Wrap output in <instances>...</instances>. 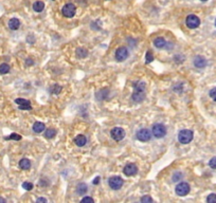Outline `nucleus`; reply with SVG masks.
Returning <instances> with one entry per match:
<instances>
[{"instance_id": "423d86ee", "label": "nucleus", "mask_w": 216, "mask_h": 203, "mask_svg": "<svg viewBox=\"0 0 216 203\" xmlns=\"http://www.w3.org/2000/svg\"><path fill=\"white\" fill-rule=\"evenodd\" d=\"M185 23L189 29H196L200 25V19L196 15H189L186 17Z\"/></svg>"}, {"instance_id": "9d476101", "label": "nucleus", "mask_w": 216, "mask_h": 203, "mask_svg": "<svg viewBox=\"0 0 216 203\" xmlns=\"http://www.w3.org/2000/svg\"><path fill=\"white\" fill-rule=\"evenodd\" d=\"M123 173H124L125 176H127V177L135 176V175H137V173H138V167H137V165H135V164L129 163V164H127L124 167Z\"/></svg>"}, {"instance_id": "20e7f679", "label": "nucleus", "mask_w": 216, "mask_h": 203, "mask_svg": "<svg viewBox=\"0 0 216 203\" xmlns=\"http://www.w3.org/2000/svg\"><path fill=\"white\" fill-rule=\"evenodd\" d=\"M190 190H191V187H190L189 183H186V182H181L175 188L176 194L178 196H180V197L186 196L190 192Z\"/></svg>"}, {"instance_id": "72a5a7b5", "label": "nucleus", "mask_w": 216, "mask_h": 203, "mask_svg": "<svg viewBox=\"0 0 216 203\" xmlns=\"http://www.w3.org/2000/svg\"><path fill=\"white\" fill-rule=\"evenodd\" d=\"M140 201L143 203H151V202H153V199H151L149 196H144V197L141 198Z\"/></svg>"}, {"instance_id": "2f4dec72", "label": "nucleus", "mask_w": 216, "mask_h": 203, "mask_svg": "<svg viewBox=\"0 0 216 203\" xmlns=\"http://www.w3.org/2000/svg\"><path fill=\"white\" fill-rule=\"evenodd\" d=\"M174 91H176V92L178 93H181L182 92V89H183V85L182 84H177L176 86H174Z\"/></svg>"}, {"instance_id": "a878e982", "label": "nucleus", "mask_w": 216, "mask_h": 203, "mask_svg": "<svg viewBox=\"0 0 216 203\" xmlns=\"http://www.w3.org/2000/svg\"><path fill=\"white\" fill-rule=\"evenodd\" d=\"M15 103L18 106L19 105H31L30 100H24V98H16V100H15Z\"/></svg>"}, {"instance_id": "1a4fd4ad", "label": "nucleus", "mask_w": 216, "mask_h": 203, "mask_svg": "<svg viewBox=\"0 0 216 203\" xmlns=\"http://www.w3.org/2000/svg\"><path fill=\"white\" fill-rule=\"evenodd\" d=\"M129 53H128V50L125 48V47H120L119 49L116 51V59L118 62H124L128 57Z\"/></svg>"}, {"instance_id": "a211bd4d", "label": "nucleus", "mask_w": 216, "mask_h": 203, "mask_svg": "<svg viewBox=\"0 0 216 203\" xmlns=\"http://www.w3.org/2000/svg\"><path fill=\"white\" fill-rule=\"evenodd\" d=\"M132 87H134L135 91H145L146 85L144 81H135L132 84Z\"/></svg>"}, {"instance_id": "79ce46f5", "label": "nucleus", "mask_w": 216, "mask_h": 203, "mask_svg": "<svg viewBox=\"0 0 216 203\" xmlns=\"http://www.w3.org/2000/svg\"><path fill=\"white\" fill-rule=\"evenodd\" d=\"M200 1H208V0H200Z\"/></svg>"}, {"instance_id": "ddd939ff", "label": "nucleus", "mask_w": 216, "mask_h": 203, "mask_svg": "<svg viewBox=\"0 0 216 203\" xmlns=\"http://www.w3.org/2000/svg\"><path fill=\"white\" fill-rule=\"evenodd\" d=\"M74 143H75L76 146L78 147H83L86 145L87 143V138L85 137L84 134H78L75 137V139H74Z\"/></svg>"}, {"instance_id": "473e14b6", "label": "nucleus", "mask_w": 216, "mask_h": 203, "mask_svg": "<svg viewBox=\"0 0 216 203\" xmlns=\"http://www.w3.org/2000/svg\"><path fill=\"white\" fill-rule=\"evenodd\" d=\"M209 94H210V98H212L214 102H216V87H215V88H213V89L210 90Z\"/></svg>"}, {"instance_id": "c85d7f7f", "label": "nucleus", "mask_w": 216, "mask_h": 203, "mask_svg": "<svg viewBox=\"0 0 216 203\" xmlns=\"http://www.w3.org/2000/svg\"><path fill=\"white\" fill-rule=\"evenodd\" d=\"M22 187H23V190H32L33 184L31 182H23V183H22Z\"/></svg>"}, {"instance_id": "dca6fc26", "label": "nucleus", "mask_w": 216, "mask_h": 203, "mask_svg": "<svg viewBox=\"0 0 216 203\" xmlns=\"http://www.w3.org/2000/svg\"><path fill=\"white\" fill-rule=\"evenodd\" d=\"M19 167L21 168V169H23V170H28V169H30L31 161L29 160V159H26V158H23V159H21V160L19 161Z\"/></svg>"}, {"instance_id": "f3484780", "label": "nucleus", "mask_w": 216, "mask_h": 203, "mask_svg": "<svg viewBox=\"0 0 216 203\" xmlns=\"http://www.w3.org/2000/svg\"><path fill=\"white\" fill-rule=\"evenodd\" d=\"M45 128H46V126L41 122H36L33 125V131L36 133H41L45 130Z\"/></svg>"}, {"instance_id": "a19ab883", "label": "nucleus", "mask_w": 216, "mask_h": 203, "mask_svg": "<svg viewBox=\"0 0 216 203\" xmlns=\"http://www.w3.org/2000/svg\"><path fill=\"white\" fill-rule=\"evenodd\" d=\"M0 202H6V199H3V198H0Z\"/></svg>"}, {"instance_id": "6ab92c4d", "label": "nucleus", "mask_w": 216, "mask_h": 203, "mask_svg": "<svg viewBox=\"0 0 216 203\" xmlns=\"http://www.w3.org/2000/svg\"><path fill=\"white\" fill-rule=\"evenodd\" d=\"M88 190V187L85 183H80L76 187V192H77L78 195H85Z\"/></svg>"}, {"instance_id": "f257e3e1", "label": "nucleus", "mask_w": 216, "mask_h": 203, "mask_svg": "<svg viewBox=\"0 0 216 203\" xmlns=\"http://www.w3.org/2000/svg\"><path fill=\"white\" fill-rule=\"evenodd\" d=\"M193 137H194V133L192 130L189 129L181 130L178 133V140L181 144H189L193 140Z\"/></svg>"}, {"instance_id": "f704fd0d", "label": "nucleus", "mask_w": 216, "mask_h": 203, "mask_svg": "<svg viewBox=\"0 0 216 203\" xmlns=\"http://www.w3.org/2000/svg\"><path fill=\"white\" fill-rule=\"evenodd\" d=\"M209 165H210L211 168L216 169V157H213L212 159H211L210 162H209Z\"/></svg>"}, {"instance_id": "9b49d317", "label": "nucleus", "mask_w": 216, "mask_h": 203, "mask_svg": "<svg viewBox=\"0 0 216 203\" xmlns=\"http://www.w3.org/2000/svg\"><path fill=\"white\" fill-rule=\"evenodd\" d=\"M145 91H134L131 95V100L136 103H141L145 100Z\"/></svg>"}, {"instance_id": "4468645a", "label": "nucleus", "mask_w": 216, "mask_h": 203, "mask_svg": "<svg viewBox=\"0 0 216 203\" xmlns=\"http://www.w3.org/2000/svg\"><path fill=\"white\" fill-rule=\"evenodd\" d=\"M154 46L157 49H163L166 46V40L163 37H157L154 40Z\"/></svg>"}, {"instance_id": "bb28decb", "label": "nucleus", "mask_w": 216, "mask_h": 203, "mask_svg": "<svg viewBox=\"0 0 216 203\" xmlns=\"http://www.w3.org/2000/svg\"><path fill=\"white\" fill-rule=\"evenodd\" d=\"M145 59H146V64H149V62H151L153 60H154V55H153V53H151V51H148L147 53H146Z\"/></svg>"}, {"instance_id": "37998d69", "label": "nucleus", "mask_w": 216, "mask_h": 203, "mask_svg": "<svg viewBox=\"0 0 216 203\" xmlns=\"http://www.w3.org/2000/svg\"><path fill=\"white\" fill-rule=\"evenodd\" d=\"M215 25H216V20H215Z\"/></svg>"}, {"instance_id": "c756f323", "label": "nucleus", "mask_w": 216, "mask_h": 203, "mask_svg": "<svg viewBox=\"0 0 216 203\" xmlns=\"http://www.w3.org/2000/svg\"><path fill=\"white\" fill-rule=\"evenodd\" d=\"M6 139H8V140H15V141H19V140H21V135L17 134V133H12V134Z\"/></svg>"}, {"instance_id": "412c9836", "label": "nucleus", "mask_w": 216, "mask_h": 203, "mask_svg": "<svg viewBox=\"0 0 216 203\" xmlns=\"http://www.w3.org/2000/svg\"><path fill=\"white\" fill-rule=\"evenodd\" d=\"M76 56L78 57V58H85V57H87V55H88V52H87L86 49H82V48H78L77 50H76Z\"/></svg>"}, {"instance_id": "0eeeda50", "label": "nucleus", "mask_w": 216, "mask_h": 203, "mask_svg": "<svg viewBox=\"0 0 216 203\" xmlns=\"http://www.w3.org/2000/svg\"><path fill=\"white\" fill-rule=\"evenodd\" d=\"M110 135H111V138L114 139V141H117V142L122 141V140L125 138V130L123 129V128L116 127V128H114V129L111 130Z\"/></svg>"}, {"instance_id": "aec40b11", "label": "nucleus", "mask_w": 216, "mask_h": 203, "mask_svg": "<svg viewBox=\"0 0 216 203\" xmlns=\"http://www.w3.org/2000/svg\"><path fill=\"white\" fill-rule=\"evenodd\" d=\"M43 8H45V3L43 1H36L33 4V10L35 12H37V13H41Z\"/></svg>"}, {"instance_id": "ea45409f", "label": "nucleus", "mask_w": 216, "mask_h": 203, "mask_svg": "<svg viewBox=\"0 0 216 203\" xmlns=\"http://www.w3.org/2000/svg\"><path fill=\"white\" fill-rule=\"evenodd\" d=\"M26 62H27V65H28V66H31V65H33V60L31 59V58H28V59L26 60Z\"/></svg>"}, {"instance_id": "f03ea898", "label": "nucleus", "mask_w": 216, "mask_h": 203, "mask_svg": "<svg viewBox=\"0 0 216 203\" xmlns=\"http://www.w3.org/2000/svg\"><path fill=\"white\" fill-rule=\"evenodd\" d=\"M108 184H109V186H110L111 190H119L120 188L123 186V184H124V181H123V179H122L121 177L114 176V177H111V178H109V180H108Z\"/></svg>"}, {"instance_id": "58836bf2", "label": "nucleus", "mask_w": 216, "mask_h": 203, "mask_svg": "<svg viewBox=\"0 0 216 203\" xmlns=\"http://www.w3.org/2000/svg\"><path fill=\"white\" fill-rule=\"evenodd\" d=\"M36 202H47V199H45V198H38L37 200H36Z\"/></svg>"}, {"instance_id": "6e6552de", "label": "nucleus", "mask_w": 216, "mask_h": 203, "mask_svg": "<svg viewBox=\"0 0 216 203\" xmlns=\"http://www.w3.org/2000/svg\"><path fill=\"white\" fill-rule=\"evenodd\" d=\"M136 137H137V139H138L140 142H147L151 140V131H149L148 129H146V128H142V129H140L137 132V134H136Z\"/></svg>"}, {"instance_id": "4c0bfd02", "label": "nucleus", "mask_w": 216, "mask_h": 203, "mask_svg": "<svg viewBox=\"0 0 216 203\" xmlns=\"http://www.w3.org/2000/svg\"><path fill=\"white\" fill-rule=\"evenodd\" d=\"M100 181H101V178H100V177H97V178L93 180V184H99V183H100Z\"/></svg>"}, {"instance_id": "f8f14e48", "label": "nucleus", "mask_w": 216, "mask_h": 203, "mask_svg": "<svg viewBox=\"0 0 216 203\" xmlns=\"http://www.w3.org/2000/svg\"><path fill=\"white\" fill-rule=\"evenodd\" d=\"M194 66L196 68L203 69V68H205L207 66V59L203 56H201V55H197L194 58Z\"/></svg>"}, {"instance_id": "cd10ccee", "label": "nucleus", "mask_w": 216, "mask_h": 203, "mask_svg": "<svg viewBox=\"0 0 216 203\" xmlns=\"http://www.w3.org/2000/svg\"><path fill=\"white\" fill-rule=\"evenodd\" d=\"M207 202L208 203H216V195L215 194H210L207 198Z\"/></svg>"}, {"instance_id": "2eb2a0df", "label": "nucleus", "mask_w": 216, "mask_h": 203, "mask_svg": "<svg viewBox=\"0 0 216 203\" xmlns=\"http://www.w3.org/2000/svg\"><path fill=\"white\" fill-rule=\"evenodd\" d=\"M20 27V21H19V19L17 18H12L10 19V21H9V28L13 31H16L19 29Z\"/></svg>"}, {"instance_id": "e433bc0d", "label": "nucleus", "mask_w": 216, "mask_h": 203, "mask_svg": "<svg viewBox=\"0 0 216 203\" xmlns=\"http://www.w3.org/2000/svg\"><path fill=\"white\" fill-rule=\"evenodd\" d=\"M19 109L20 110H31L32 107H31V105H19Z\"/></svg>"}, {"instance_id": "39448f33", "label": "nucleus", "mask_w": 216, "mask_h": 203, "mask_svg": "<svg viewBox=\"0 0 216 203\" xmlns=\"http://www.w3.org/2000/svg\"><path fill=\"white\" fill-rule=\"evenodd\" d=\"M62 13H63V15L65 17H67V18H71V17H73L75 15L76 8L74 6L73 3H67V4H65V6H63Z\"/></svg>"}, {"instance_id": "4be33fe9", "label": "nucleus", "mask_w": 216, "mask_h": 203, "mask_svg": "<svg viewBox=\"0 0 216 203\" xmlns=\"http://www.w3.org/2000/svg\"><path fill=\"white\" fill-rule=\"evenodd\" d=\"M107 96H108V90H106V89L101 90V91H99V92L97 93V98L100 100H104V98H106Z\"/></svg>"}, {"instance_id": "7c9ffc66", "label": "nucleus", "mask_w": 216, "mask_h": 203, "mask_svg": "<svg viewBox=\"0 0 216 203\" xmlns=\"http://www.w3.org/2000/svg\"><path fill=\"white\" fill-rule=\"evenodd\" d=\"M181 178H182V173H179V171H177V173H175L173 175V181L174 182H178Z\"/></svg>"}, {"instance_id": "c9c22d12", "label": "nucleus", "mask_w": 216, "mask_h": 203, "mask_svg": "<svg viewBox=\"0 0 216 203\" xmlns=\"http://www.w3.org/2000/svg\"><path fill=\"white\" fill-rule=\"evenodd\" d=\"M81 202H82V203H86V202H90V203H92V202H95V200H93V199H92L91 197H85V198H83V199H82Z\"/></svg>"}, {"instance_id": "5701e85b", "label": "nucleus", "mask_w": 216, "mask_h": 203, "mask_svg": "<svg viewBox=\"0 0 216 203\" xmlns=\"http://www.w3.org/2000/svg\"><path fill=\"white\" fill-rule=\"evenodd\" d=\"M55 135H56V130L52 129V128L48 129L46 132H45V137H46L47 139H53Z\"/></svg>"}, {"instance_id": "7ed1b4c3", "label": "nucleus", "mask_w": 216, "mask_h": 203, "mask_svg": "<svg viewBox=\"0 0 216 203\" xmlns=\"http://www.w3.org/2000/svg\"><path fill=\"white\" fill-rule=\"evenodd\" d=\"M153 134L156 137L157 139H162L166 134V127L163 124L157 123L153 126Z\"/></svg>"}, {"instance_id": "b1692460", "label": "nucleus", "mask_w": 216, "mask_h": 203, "mask_svg": "<svg viewBox=\"0 0 216 203\" xmlns=\"http://www.w3.org/2000/svg\"><path fill=\"white\" fill-rule=\"evenodd\" d=\"M10 72V66L8 64H1L0 65V74H6Z\"/></svg>"}, {"instance_id": "393cba45", "label": "nucleus", "mask_w": 216, "mask_h": 203, "mask_svg": "<svg viewBox=\"0 0 216 203\" xmlns=\"http://www.w3.org/2000/svg\"><path fill=\"white\" fill-rule=\"evenodd\" d=\"M50 91H51L53 94H58V93L62 91V87L58 86V85H53V86L50 88Z\"/></svg>"}]
</instances>
